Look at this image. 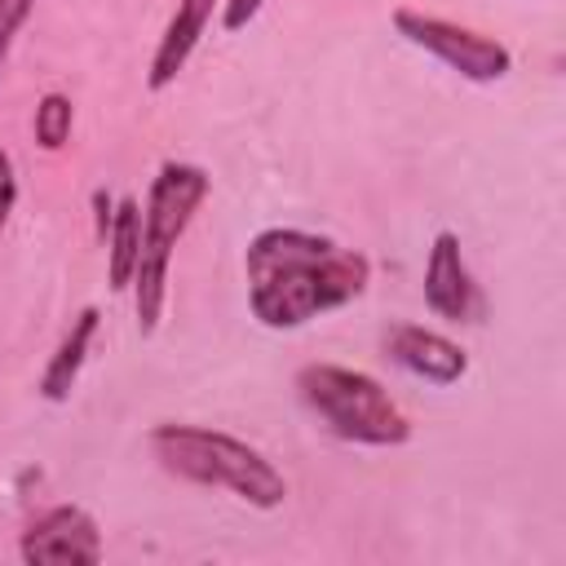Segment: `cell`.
<instances>
[{"instance_id":"obj_1","label":"cell","mask_w":566,"mask_h":566,"mask_svg":"<svg viewBox=\"0 0 566 566\" xmlns=\"http://www.w3.org/2000/svg\"><path fill=\"white\" fill-rule=\"evenodd\" d=\"M248 310L270 332L305 327L310 318L358 301L371 283V261L327 234L265 226L248 239Z\"/></svg>"},{"instance_id":"obj_2","label":"cell","mask_w":566,"mask_h":566,"mask_svg":"<svg viewBox=\"0 0 566 566\" xmlns=\"http://www.w3.org/2000/svg\"><path fill=\"white\" fill-rule=\"evenodd\" d=\"M150 455L159 460L164 473L195 482V486H221L248 509H279L287 500V478L243 438L208 424H177L164 420L146 433Z\"/></svg>"},{"instance_id":"obj_3","label":"cell","mask_w":566,"mask_h":566,"mask_svg":"<svg viewBox=\"0 0 566 566\" xmlns=\"http://www.w3.org/2000/svg\"><path fill=\"white\" fill-rule=\"evenodd\" d=\"M208 190H212V177L199 164H186V159H164L150 177L146 208H142V256H137V274H133V287H128L142 336H155V327L164 318L172 248L181 243V234L195 221Z\"/></svg>"},{"instance_id":"obj_4","label":"cell","mask_w":566,"mask_h":566,"mask_svg":"<svg viewBox=\"0 0 566 566\" xmlns=\"http://www.w3.org/2000/svg\"><path fill=\"white\" fill-rule=\"evenodd\" d=\"M296 394L318 416V424L340 442H358V447L411 442L407 411L389 398V389L376 376H367L358 367L305 363V367H296Z\"/></svg>"},{"instance_id":"obj_5","label":"cell","mask_w":566,"mask_h":566,"mask_svg":"<svg viewBox=\"0 0 566 566\" xmlns=\"http://www.w3.org/2000/svg\"><path fill=\"white\" fill-rule=\"evenodd\" d=\"M394 31L433 53L442 66H451L460 80L469 84H495L513 71V53L504 40L495 35H482L464 22H451V18H438V13H424V9H411V4H398L394 9Z\"/></svg>"},{"instance_id":"obj_6","label":"cell","mask_w":566,"mask_h":566,"mask_svg":"<svg viewBox=\"0 0 566 566\" xmlns=\"http://www.w3.org/2000/svg\"><path fill=\"white\" fill-rule=\"evenodd\" d=\"M18 557L27 566H53V562H71V566H97L102 562V531L97 517L80 504H53L40 517L27 522L22 539H18Z\"/></svg>"},{"instance_id":"obj_7","label":"cell","mask_w":566,"mask_h":566,"mask_svg":"<svg viewBox=\"0 0 566 566\" xmlns=\"http://www.w3.org/2000/svg\"><path fill=\"white\" fill-rule=\"evenodd\" d=\"M424 305L447 323H473L482 314V292L464 265L460 234L438 230L424 256Z\"/></svg>"},{"instance_id":"obj_8","label":"cell","mask_w":566,"mask_h":566,"mask_svg":"<svg viewBox=\"0 0 566 566\" xmlns=\"http://www.w3.org/2000/svg\"><path fill=\"white\" fill-rule=\"evenodd\" d=\"M385 354L402 371H411L416 380L438 385V389L464 380V371H469V354L451 336H442L433 327H420V323H394L385 332Z\"/></svg>"},{"instance_id":"obj_9","label":"cell","mask_w":566,"mask_h":566,"mask_svg":"<svg viewBox=\"0 0 566 566\" xmlns=\"http://www.w3.org/2000/svg\"><path fill=\"white\" fill-rule=\"evenodd\" d=\"M217 4L221 0H177L172 18H168V27H164V35L150 53V66H146V88L150 93H164L186 71L190 53L199 49V40H203V31L217 13Z\"/></svg>"},{"instance_id":"obj_10","label":"cell","mask_w":566,"mask_h":566,"mask_svg":"<svg viewBox=\"0 0 566 566\" xmlns=\"http://www.w3.org/2000/svg\"><path fill=\"white\" fill-rule=\"evenodd\" d=\"M97 327H102V310H97V305H84V310L71 318V327L62 332V340H57V349L49 354V363H44V371H40V385H35L44 402H66V398H71V389H75V380H80V371H84V363H88V349H93Z\"/></svg>"},{"instance_id":"obj_11","label":"cell","mask_w":566,"mask_h":566,"mask_svg":"<svg viewBox=\"0 0 566 566\" xmlns=\"http://www.w3.org/2000/svg\"><path fill=\"white\" fill-rule=\"evenodd\" d=\"M106 283L111 292H128L133 274H137V256H142V203L133 195L115 199V217L106 230Z\"/></svg>"},{"instance_id":"obj_12","label":"cell","mask_w":566,"mask_h":566,"mask_svg":"<svg viewBox=\"0 0 566 566\" xmlns=\"http://www.w3.org/2000/svg\"><path fill=\"white\" fill-rule=\"evenodd\" d=\"M71 128H75V106L66 93H44L35 102V115H31V133H35V146L57 155L66 142H71Z\"/></svg>"},{"instance_id":"obj_13","label":"cell","mask_w":566,"mask_h":566,"mask_svg":"<svg viewBox=\"0 0 566 566\" xmlns=\"http://www.w3.org/2000/svg\"><path fill=\"white\" fill-rule=\"evenodd\" d=\"M31 13H35V0H0V75L9 66V49H13V40Z\"/></svg>"},{"instance_id":"obj_14","label":"cell","mask_w":566,"mask_h":566,"mask_svg":"<svg viewBox=\"0 0 566 566\" xmlns=\"http://www.w3.org/2000/svg\"><path fill=\"white\" fill-rule=\"evenodd\" d=\"M13 203H18V168H13V155L0 146V234L13 217Z\"/></svg>"},{"instance_id":"obj_15","label":"cell","mask_w":566,"mask_h":566,"mask_svg":"<svg viewBox=\"0 0 566 566\" xmlns=\"http://www.w3.org/2000/svg\"><path fill=\"white\" fill-rule=\"evenodd\" d=\"M265 9V0H221V31H243L256 13Z\"/></svg>"},{"instance_id":"obj_16","label":"cell","mask_w":566,"mask_h":566,"mask_svg":"<svg viewBox=\"0 0 566 566\" xmlns=\"http://www.w3.org/2000/svg\"><path fill=\"white\" fill-rule=\"evenodd\" d=\"M111 217H115V195H106V190H93V226H97V239H106V230H111Z\"/></svg>"}]
</instances>
